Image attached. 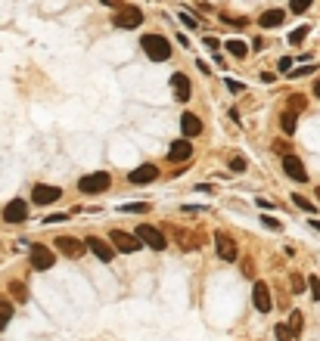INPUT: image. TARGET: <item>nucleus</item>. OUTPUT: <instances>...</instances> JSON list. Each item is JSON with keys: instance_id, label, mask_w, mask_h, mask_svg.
Listing matches in <instances>:
<instances>
[{"instance_id": "obj_1", "label": "nucleus", "mask_w": 320, "mask_h": 341, "mask_svg": "<svg viewBox=\"0 0 320 341\" xmlns=\"http://www.w3.org/2000/svg\"><path fill=\"white\" fill-rule=\"evenodd\" d=\"M143 53L152 59V62H165L171 56V44L162 38V34H143V41H140Z\"/></svg>"}, {"instance_id": "obj_2", "label": "nucleus", "mask_w": 320, "mask_h": 341, "mask_svg": "<svg viewBox=\"0 0 320 341\" xmlns=\"http://www.w3.org/2000/svg\"><path fill=\"white\" fill-rule=\"evenodd\" d=\"M134 236H137V242H140V245L146 242V245H149V248H155V251H162V248L168 245V242H165V236H162V233H158L155 226H149V223H140V226H137V233H134Z\"/></svg>"}, {"instance_id": "obj_3", "label": "nucleus", "mask_w": 320, "mask_h": 341, "mask_svg": "<svg viewBox=\"0 0 320 341\" xmlns=\"http://www.w3.org/2000/svg\"><path fill=\"white\" fill-rule=\"evenodd\" d=\"M109 183H112V177L106 174V171H97V174L81 177L78 189H81V192H106V189H109Z\"/></svg>"}, {"instance_id": "obj_4", "label": "nucleus", "mask_w": 320, "mask_h": 341, "mask_svg": "<svg viewBox=\"0 0 320 341\" xmlns=\"http://www.w3.org/2000/svg\"><path fill=\"white\" fill-rule=\"evenodd\" d=\"M118 28H140V22H143V13H140V7H121L115 13L112 19Z\"/></svg>"}, {"instance_id": "obj_5", "label": "nucleus", "mask_w": 320, "mask_h": 341, "mask_svg": "<svg viewBox=\"0 0 320 341\" xmlns=\"http://www.w3.org/2000/svg\"><path fill=\"white\" fill-rule=\"evenodd\" d=\"M28 258H31V267L34 270H50L53 267V251L47 248V245H31V251H28Z\"/></svg>"}, {"instance_id": "obj_6", "label": "nucleus", "mask_w": 320, "mask_h": 341, "mask_svg": "<svg viewBox=\"0 0 320 341\" xmlns=\"http://www.w3.org/2000/svg\"><path fill=\"white\" fill-rule=\"evenodd\" d=\"M59 195H62L59 186L38 183V186H34V192H31V199H34V205H53V202H59Z\"/></svg>"}, {"instance_id": "obj_7", "label": "nucleus", "mask_w": 320, "mask_h": 341, "mask_svg": "<svg viewBox=\"0 0 320 341\" xmlns=\"http://www.w3.org/2000/svg\"><path fill=\"white\" fill-rule=\"evenodd\" d=\"M56 248L62 251L65 258H81L84 251H87V245H84L81 239H75V236H59V239H56Z\"/></svg>"}, {"instance_id": "obj_8", "label": "nucleus", "mask_w": 320, "mask_h": 341, "mask_svg": "<svg viewBox=\"0 0 320 341\" xmlns=\"http://www.w3.org/2000/svg\"><path fill=\"white\" fill-rule=\"evenodd\" d=\"M283 171H286L289 177H292V180L295 183H305L308 180V171H305V165H301V161L289 152V155H283Z\"/></svg>"}, {"instance_id": "obj_9", "label": "nucleus", "mask_w": 320, "mask_h": 341, "mask_svg": "<svg viewBox=\"0 0 320 341\" xmlns=\"http://www.w3.org/2000/svg\"><path fill=\"white\" fill-rule=\"evenodd\" d=\"M109 239L115 242V248H118V251H124V255H131V251H137V248H140L137 236H134V233H124V230H112V236H109Z\"/></svg>"}, {"instance_id": "obj_10", "label": "nucleus", "mask_w": 320, "mask_h": 341, "mask_svg": "<svg viewBox=\"0 0 320 341\" xmlns=\"http://www.w3.org/2000/svg\"><path fill=\"white\" fill-rule=\"evenodd\" d=\"M252 301H255V310L258 313H268L274 307V301H271V289L264 282H255V289H252Z\"/></svg>"}, {"instance_id": "obj_11", "label": "nucleus", "mask_w": 320, "mask_h": 341, "mask_svg": "<svg viewBox=\"0 0 320 341\" xmlns=\"http://www.w3.org/2000/svg\"><path fill=\"white\" fill-rule=\"evenodd\" d=\"M84 245H87V248H91V251H94V255H97V258H100L103 264H109V261L115 258V248H112L109 242H103L100 236H91V239H87Z\"/></svg>"}, {"instance_id": "obj_12", "label": "nucleus", "mask_w": 320, "mask_h": 341, "mask_svg": "<svg viewBox=\"0 0 320 341\" xmlns=\"http://www.w3.org/2000/svg\"><path fill=\"white\" fill-rule=\"evenodd\" d=\"M28 217V205L22 202V199H13L7 208H4V220H10V223H22Z\"/></svg>"}, {"instance_id": "obj_13", "label": "nucleus", "mask_w": 320, "mask_h": 341, "mask_svg": "<svg viewBox=\"0 0 320 341\" xmlns=\"http://www.w3.org/2000/svg\"><path fill=\"white\" fill-rule=\"evenodd\" d=\"M171 87H174V96L181 99V102H187V99L193 96V87H190V78H187V75H181V71H177V75H171Z\"/></svg>"}, {"instance_id": "obj_14", "label": "nucleus", "mask_w": 320, "mask_h": 341, "mask_svg": "<svg viewBox=\"0 0 320 341\" xmlns=\"http://www.w3.org/2000/svg\"><path fill=\"white\" fill-rule=\"evenodd\" d=\"M193 155V143L190 140H174L171 143V149H168V158L171 161H187Z\"/></svg>"}, {"instance_id": "obj_15", "label": "nucleus", "mask_w": 320, "mask_h": 341, "mask_svg": "<svg viewBox=\"0 0 320 341\" xmlns=\"http://www.w3.org/2000/svg\"><path fill=\"white\" fill-rule=\"evenodd\" d=\"M155 177H158V168H152V165H143V168L131 171V174H128V180H131V183H152Z\"/></svg>"}, {"instance_id": "obj_16", "label": "nucleus", "mask_w": 320, "mask_h": 341, "mask_svg": "<svg viewBox=\"0 0 320 341\" xmlns=\"http://www.w3.org/2000/svg\"><path fill=\"white\" fill-rule=\"evenodd\" d=\"M215 245H218V258L221 261H236V245H233V239H227V236H218L215 239Z\"/></svg>"}, {"instance_id": "obj_17", "label": "nucleus", "mask_w": 320, "mask_h": 341, "mask_svg": "<svg viewBox=\"0 0 320 341\" xmlns=\"http://www.w3.org/2000/svg\"><path fill=\"white\" fill-rule=\"evenodd\" d=\"M181 131H184V137H199L202 134V121L187 112V115H181Z\"/></svg>"}, {"instance_id": "obj_18", "label": "nucleus", "mask_w": 320, "mask_h": 341, "mask_svg": "<svg viewBox=\"0 0 320 341\" xmlns=\"http://www.w3.org/2000/svg\"><path fill=\"white\" fill-rule=\"evenodd\" d=\"M283 19H286V13H283V10H268V13L258 19V25H261V28H277Z\"/></svg>"}, {"instance_id": "obj_19", "label": "nucleus", "mask_w": 320, "mask_h": 341, "mask_svg": "<svg viewBox=\"0 0 320 341\" xmlns=\"http://www.w3.org/2000/svg\"><path fill=\"white\" fill-rule=\"evenodd\" d=\"M224 47H227L230 56H236V59H246V56H249V47H246V41H239V38L224 41Z\"/></svg>"}, {"instance_id": "obj_20", "label": "nucleus", "mask_w": 320, "mask_h": 341, "mask_svg": "<svg viewBox=\"0 0 320 341\" xmlns=\"http://www.w3.org/2000/svg\"><path fill=\"white\" fill-rule=\"evenodd\" d=\"M13 319V304L10 301H0V329H7Z\"/></svg>"}, {"instance_id": "obj_21", "label": "nucleus", "mask_w": 320, "mask_h": 341, "mask_svg": "<svg viewBox=\"0 0 320 341\" xmlns=\"http://www.w3.org/2000/svg\"><path fill=\"white\" fill-rule=\"evenodd\" d=\"M10 292H13V298L19 301V304L28 301V292H25V285H22V282H10Z\"/></svg>"}, {"instance_id": "obj_22", "label": "nucleus", "mask_w": 320, "mask_h": 341, "mask_svg": "<svg viewBox=\"0 0 320 341\" xmlns=\"http://www.w3.org/2000/svg\"><path fill=\"white\" fill-rule=\"evenodd\" d=\"M280 128H283V134H292V131H295V112H286V115H283Z\"/></svg>"}, {"instance_id": "obj_23", "label": "nucleus", "mask_w": 320, "mask_h": 341, "mask_svg": "<svg viewBox=\"0 0 320 341\" xmlns=\"http://www.w3.org/2000/svg\"><path fill=\"white\" fill-rule=\"evenodd\" d=\"M305 38H308V25H301V28H295V31L289 34V44H301Z\"/></svg>"}, {"instance_id": "obj_24", "label": "nucleus", "mask_w": 320, "mask_h": 341, "mask_svg": "<svg viewBox=\"0 0 320 341\" xmlns=\"http://www.w3.org/2000/svg\"><path fill=\"white\" fill-rule=\"evenodd\" d=\"M311 4H314V0H292V4H289V10H292L295 16H301V13H305Z\"/></svg>"}, {"instance_id": "obj_25", "label": "nucleus", "mask_w": 320, "mask_h": 341, "mask_svg": "<svg viewBox=\"0 0 320 341\" xmlns=\"http://www.w3.org/2000/svg\"><path fill=\"white\" fill-rule=\"evenodd\" d=\"M249 168V161L243 158V155H236V158H230V171H236V174H243Z\"/></svg>"}, {"instance_id": "obj_26", "label": "nucleus", "mask_w": 320, "mask_h": 341, "mask_svg": "<svg viewBox=\"0 0 320 341\" xmlns=\"http://www.w3.org/2000/svg\"><path fill=\"white\" fill-rule=\"evenodd\" d=\"M177 19H181L187 28H196V25H199V22H196V16H193V13H187V10H184V13H177Z\"/></svg>"}, {"instance_id": "obj_27", "label": "nucleus", "mask_w": 320, "mask_h": 341, "mask_svg": "<svg viewBox=\"0 0 320 341\" xmlns=\"http://www.w3.org/2000/svg\"><path fill=\"white\" fill-rule=\"evenodd\" d=\"M121 211H131V214H146V211H149V205H146V202H134V205H124Z\"/></svg>"}, {"instance_id": "obj_28", "label": "nucleus", "mask_w": 320, "mask_h": 341, "mask_svg": "<svg viewBox=\"0 0 320 341\" xmlns=\"http://www.w3.org/2000/svg\"><path fill=\"white\" fill-rule=\"evenodd\" d=\"M308 292L314 295V301H320V279H317V276L308 279Z\"/></svg>"}, {"instance_id": "obj_29", "label": "nucleus", "mask_w": 320, "mask_h": 341, "mask_svg": "<svg viewBox=\"0 0 320 341\" xmlns=\"http://www.w3.org/2000/svg\"><path fill=\"white\" fill-rule=\"evenodd\" d=\"M292 202H295V205H298V208H301V211H314V205H311V202H308V199H305V195H298V192H295V195H292Z\"/></svg>"}, {"instance_id": "obj_30", "label": "nucleus", "mask_w": 320, "mask_h": 341, "mask_svg": "<svg viewBox=\"0 0 320 341\" xmlns=\"http://www.w3.org/2000/svg\"><path fill=\"white\" fill-rule=\"evenodd\" d=\"M289 322H292V338H295V335L301 332V313H298V310H295V313H289Z\"/></svg>"}, {"instance_id": "obj_31", "label": "nucleus", "mask_w": 320, "mask_h": 341, "mask_svg": "<svg viewBox=\"0 0 320 341\" xmlns=\"http://www.w3.org/2000/svg\"><path fill=\"white\" fill-rule=\"evenodd\" d=\"M274 335H277V341H292V332H289L286 326H277V329H274Z\"/></svg>"}, {"instance_id": "obj_32", "label": "nucleus", "mask_w": 320, "mask_h": 341, "mask_svg": "<svg viewBox=\"0 0 320 341\" xmlns=\"http://www.w3.org/2000/svg\"><path fill=\"white\" fill-rule=\"evenodd\" d=\"M227 90H230V93H243L246 84H239V81H233V78H227Z\"/></svg>"}, {"instance_id": "obj_33", "label": "nucleus", "mask_w": 320, "mask_h": 341, "mask_svg": "<svg viewBox=\"0 0 320 341\" xmlns=\"http://www.w3.org/2000/svg\"><path fill=\"white\" fill-rule=\"evenodd\" d=\"M292 289H295V295L305 292V279H301V276H292Z\"/></svg>"}, {"instance_id": "obj_34", "label": "nucleus", "mask_w": 320, "mask_h": 341, "mask_svg": "<svg viewBox=\"0 0 320 341\" xmlns=\"http://www.w3.org/2000/svg\"><path fill=\"white\" fill-rule=\"evenodd\" d=\"M280 71H283V75H289V71H292V59H280V65H277Z\"/></svg>"}, {"instance_id": "obj_35", "label": "nucleus", "mask_w": 320, "mask_h": 341, "mask_svg": "<svg viewBox=\"0 0 320 341\" xmlns=\"http://www.w3.org/2000/svg\"><path fill=\"white\" fill-rule=\"evenodd\" d=\"M311 71H314V65H305V68H295V71H289V75H292V78H298V75H311Z\"/></svg>"}, {"instance_id": "obj_36", "label": "nucleus", "mask_w": 320, "mask_h": 341, "mask_svg": "<svg viewBox=\"0 0 320 341\" xmlns=\"http://www.w3.org/2000/svg\"><path fill=\"white\" fill-rule=\"evenodd\" d=\"M261 223L271 226V230H280V220H274V217H261Z\"/></svg>"}, {"instance_id": "obj_37", "label": "nucleus", "mask_w": 320, "mask_h": 341, "mask_svg": "<svg viewBox=\"0 0 320 341\" xmlns=\"http://www.w3.org/2000/svg\"><path fill=\"white\" fill-rule=\"evenodd\" d=\"M205 47H208V50H218L221 41H218V38H205Z\"/></svg>"}, {"instance_id": "obj_38", "label": "nucleus", "mask_w": 320, "mask_h": 341, "mask_svg": "<svg viewBox=\"0 0 320 341\" xmlns=\"http://www.w3.org/2000/svg\"><path fill=\"white\" fill-rule=\"evenodd\" d=\"M100 4H103V7H118L121 0H100Z\"/></svg>"}, {"instance_id": "obj_39", "label": "nucleus", "mask_w": 320, "mask_h": 341, "mask_svg": "<svg viewBox=\"0 0 320 341\" xmlns=\"http://www.w3.org/2000/svg\"><path fill=\"white\" fill-rule=\"evenodd\" d=\"M311 226H314V230L320 233V220H314V217H311Z\"/></svg>"}, {"instance_id": "obj_40", "label": "nucleus", "mask_w": 320, "mask_h": 341, "mask_svg": "<svg viewBox=\"0 0 320 341\" xmlns=\"http://www.w3.org/2000/svg\"><path fill=\"white\" fill-rule=\"evenodd\" d=\"M314 96H320V81H317V84H314Z\"/></svg>"}, {"instance_id": "obj_41", "label": "nucleus", "mask_w": 320, "mask_h": 341, "mask_svg": "<svg viewBox=\"0 0 320 341\" xmlns=\"http://www.w3.org/2000/svg\"><path fill=\"white\" fill-rule=\"evenodd\" d=\"M317 199H320V186H317Z\"/></svg>"}]
</instances>
